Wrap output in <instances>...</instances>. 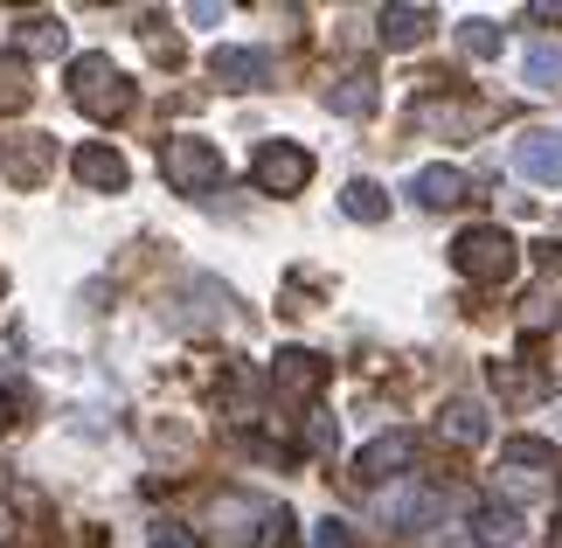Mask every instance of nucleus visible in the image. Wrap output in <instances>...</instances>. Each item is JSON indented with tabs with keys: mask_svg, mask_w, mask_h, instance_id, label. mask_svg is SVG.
<instances>
[{
	"mask_svg": "<svg viewBox=\"0 0 562 548\" xmlns=\"http://www.w3.org/2000/svg\"><path fill=\"white\" fill-rule=\"evenodd\" d=\"M514 167L542 188H562V139L555 133H521L514 139Z\"/></svg>",
	"mask_w": 562,
	"mask_h": 548,
	"instance_id": "10",
	"label": "nucleus"
},
{
	"mask_svg": "<svg viewBox=\"0 0 562 548\" xmlns=\"http://www.w3.org/2000/svg\"><path fill=\"white\" fill-rule=\"evenodd\" d=\"M327 112H340V119H361V112H375V70H348L327 91Z\"/></svg>",
	"mask_w": 562,
	"mask_h": 548,
	"instance_id": "14",
	"label": "nucleus"
},
{
	"mask_svg": "<svg viewBox=\"0 0 562 548\" xmlns=\"http://www.w3.org/2000/svg\"><path fill=\"white\" fill-rule=\"evenodd\" d=\"M306 445L313 451H334V424H327V416H313V424H306Z\"/></svg>",
	"mask_w": 562,
	"mask_h": 548,
	"instance_id": "26",
	"label": "nucleus"
},
{
	"mask_svg": "<svg viewBox=\"0 0 562 548\" xmlns=\"http://www.w3.org/2000/svg\"><path fill=\"white\" fill-rule=\"evenodd\" d=\"M555 77H562V49H535L528 56V83H542V91H549Z\"/></svg>",
	"mask_w": 562,
	"mask_h": 548,
	"instance_id": "24",
	"label": "nucleus"
},
{
	"mask_svg": "<svg viewBox=\"0 0 562 548\" xmlns=\"http://www.w3.org/2000/svg\"><path fill=\"white\" fill-rule=\"evenodd\" d=\"M160 174H167L175 194H209L223 181V153H215V139H202V133H175V139H160Z\"/></svg>",
	"mask_w": 562,
	"mask_h": 548,
	"instance_id": "3",
	"label": "nucleus"
},
{
	"mask_svg": "<svg viewBox=\"0 0 562 548\" xmlns=\"http://www.w3.org/2000/svg\"><path fill=\"white\" fill-rule=\"evenodd\" d=\"M8 507H14L21 521H29V528H49V521H56V507H49V493H42L35 479H8Z\"/></svg>",
	"mask_w": 562,
	"mask_h": 548,
	"instance_id": "17",
	"label": "nucleus"
},
{
	"mask_svg": "<svg viewBox=\"0 0 562 548\" xmlns=\"http://www.w3.org/2000/svg\"><path fill=\"white\" fill-rule=\"evenodd\" d=\"M49 174H56V139L49 133H8V139H0V181H8V188L35 194Z\"/></svg>",
	"mask_w": 562,
	"mask_h": 548,
	"instance_id": "5",
	"label": "nucleus"
},
{
	"mask_svg": "<svg viewBox=\"0 0 562 548\" xmlns=\"http://www.w3.org/2000/svg\"><path fill=\"white\" fill-rule=\"evenodd\" d=\"M209 77L223 83V91H265V83H271V56L265 49H215Z\"/></svg>",
	"mask_w": 562,
	"mask_h": 548,
	"instance_id": "9",
	"label": "nucleus"
},
{
	"mask_svg": "<svg viewBox=\"0 0 562 548\" xmlns=\"http://www.w3.org/2000/svg\"><path fill=\"white\" fill-rule=\"evenodd\" d=\"M451 265H459V278H472V284H507L514 265H521V250H514V236L501 223H480V230H465L459 244H451Z\"/></svg>",
	"mask_w": 562,
	"mask_h": 548,
	"instance_id": "2",
	"label": "nucleus"
},
{
	"mask_svg": "<svg viewBox=\"0 0 562 548\" xmlns=\"http://www.w3.org/2000/svg\"><path fill=\"white\" fill-rule=\"evenodd\" d=\"M430 29H438L430 8H382V42H389V49H417Z\"/></svg>",
	"mask_w": 562,
	"mask_h": 548,
	"instance_id": "13",
	"label": "nucleus"
},
{
	"mask_svg": "<svg viewBox=\"0 0 562 548\" xmlns=\"http://www.w3.org/2000/svg\"><path fill=\"white\" fill-rule=\"evenodd\" d=\"M340 209H348L355 223H382V215H389V194L375 181H348V188H340Z\"/></svg>",
	"mask_w": 562,
	"mask_h": 548,
	"instance_id": "20",
	"label": "nucleus"
},
{
	"mask_svg": "<svg viewBox=\"0 0 562 548\" xmlns=\"http://www.w3.org/2000/svg\"><path fill=\"white\" fill-rule=\"evenodd\" d=\"M14 424V396H8V389H0V430H8Z\"/></svg>",
	"mask_w": 562,
	"mask_h": 548,
	"instance_id": "28",
	"label": "nucleus"
},
{
	"mask_svg": "<svg viewBox=\"0 0 562 548\" xmlns=\"http://www.w3.org/2000/svg\"><path fill=\"white\" fill-rule=\"evenodd\" d=\"M409 194H417V202L424 209H451V202H465V194H472V181H465V174L459 167H417V174H409Z\"/></svg>",
	"mask_w": 562,
	"mask_h": 548,
	"instance_id": "11",
	"label": "nucleus"
},
{
	"mask_svg": "<svg viewBox=\"0 0 562 548\" xmlns=\"http://www.w3.org/2000/svg\"><path fill=\"white\" fill-rule=\"evenodd\" d=\"M327 355H313V347H278V361H271V389L278 396H292V403H313L319 389H327Z\"/></svg>",
	"mask_w": 562,
	"mask_h": 548,
	"instance_id": "6",
	"label": "nucleus"
},
{
	"mask_svg": "<svg viewBox=\"0 0 562 548\" xmlns=\"http://www.w3.org/2000/svg\"><path fill=\"white\" fill-rule=\"evenodd\" d=\"M459 49H465L472 63L501 56V29H493V21H465V29H459Z\"/></svg>",
	"mask_w": 562,
	"mask_h": 548,
	"instance_id": "22",
	"label": "nucleus"
},
{
	"mask_svg": "<svg viewBox=\"0 0 562 548\" xmlns=\"http://www.w3.org/2000/svg\"><path fill=\"white\" fill-rule=\"evenodd\" d=\"M313 548H348V521H319V541Z\"/></svg>",
	"mask_w": 562,
	"mask_h": 548,
	"instance_id": "25",
	"label": "nucleus"
},
{
	"mask_svg": "<svg viewBox=\"0 0 562 548\" xmlns=\"http://www.w3.org/2000/svg\"><path fill=\"white\" fill-rule=\"evenodd\" d=\"M507 472H549L555 466V445H549V437H507Z\"/></svg>",
	"mask_w": 562,
	"mask_h": 548,
	"instance_id": "18",
	"label": "nucleus"
},
{
	"mask_svg": "<svg viewBox=\"0 0 562 548\" xmlns=\"http://www.w3.org/2000/svg\"><path fill=\"white\" fill-rule=\"evenodd\" d=\"M250 181H257V194H306V181H313V153L299 146V139H265L250 153Z\"/></svg>",
	"mask_w": 562,
	"mask_h": 548,
	"instance_id": "4",
	"label": "nucleus"
},
{
	"mask_svg": "<svg viewBox=\"0 0 562 548\" xmlns=\"http://www.w3.org/2000/svg\"><path fill=\"white\" fill-rule=\"evenodd\" d=\"M70 104H77L83 119L112 125V119H125L139 104V91H133V77H125L112 56H77L70 63Z\"/></svg>",
	"mask_w": 562,
	"mask_h": 548,
	"instance_id": "1",
	"label": "nucleus"
},
{
	"mask_svg": "<svg viewBox=\"0 0 562 548\" xmlns=\"http://www.w3.org/2000/svg\"><path fill=\"white\" fill-rule=\"evenodd\" d=\"M486 382L501 389L507 403H535V396H542V389H549V382L535 376V368H521V361H493V368H486Z\"/></svg>",
	"mask_w": 562,
	"mask_h": 548,
	"instance_id": "15",
	"label": "nucleus"
},
{
	"mask_svg": "<svg viewBox=\"0 0 562 548\" xmlns=\"http://www.w3.org/2000/svg\"><path fill=\"white\" fill-rule=\"evenodd\" d=\"M409 466H417V437H409V430H382L375 445H361V458H355V479H369V487H382V479H403Z\"/></svg>",
	"mask_w": 562,
	"mask_h": 548,
	"instance_id": "7",
	"label": "nucleus"
},
{
	"mask_svg": "<svg viewBox=\"0 0 562 548\" xmlns=\"http://www.w3.org/2000/svg\"><path fill=\"white\" fill-rule=\"evenodd\" d=\"M250 548H299V521L278 507V514H265V528L250 535Z\"/></svg>",
	"mask_w": 562,
	"mask_h": 548,
	"instance_id": "23",
	"label": "nucleus"
},
{
	"mask_svg": "<svg viewBox=\"0 0 562 548\" xmlns=\"http://www.w3.org/2000/svg\"><path fill=\"white\" fill-rule=\"evenodd\" d=\"M63 49H70V29H63L56 14H29L14 29V56L21 63H29V56H63Z\"/></svg>",
	"mask_w": 562,
	"mask_h": 548,
	"instance_id": "12",
	"label": "nucleus"
},
{
	"mask_svg": "<svg viewBox=\"0 0 562 548\" xmlns=\"http://www.w3.org/2000/svg\"><path fill=\"white\" fill-rule=\"evenodd\" d=\"M438 430L451 437V445H486V410L480 403H445V416H438Z\"/></svg>",
	"mask_w": 562,
	"mask_h": 548,
	"instance_id": "16",
	"label": "nucleus"
},
{
	"mask_svg": "<svg viewBox=\"0 0 562 548\" xmlns=\"http://www.w3.org/2000/svg\"><path fill=\"white\" fill-rule=\"evenodd\" d=\"M480 548H521V521L507 507H486L480 514Z\"/></svg>",
	"mask_w": 562,
	"mask_h": 548,
	"instance_id": "21",
	"label": "nucleus"
},
{
	"mask_svg": "<svg viewBox=\"0 0 562 548\" xmlns=\"http://www.w3.org/2000/svg\"><path fill=\"white\" fill-rule=\"evenodd\" d=\"M535 265H542L549 278H562V244H535Z\"/></svg>",
	"mask_w": 562,
	"mask_h": 548,
	"instance_id": "27",
	"label": "nucleus"
},
{
	"mask_svg": "<svg viewBox=\"0 0 562 548\" xmlns=\"http://www.w3.org/2000/svg\"><path fill=\"white\" fill-rule=\"evenodd\" d=\"M35 83H29V63L21 56H0V112H29Z\"/></svg>",
	"mask_w": 562,
	"mask_h": 548,
	"instance_id": "19",
	"label": "nucleus"
},
{
	"mask_svg": "<svg viewBox=\"0 0 562 548\" xmlns=\"http://www.w3.org/2000/svg\"><path fill=\"white\" fill-rule=\"evenodd\" d=\"M555 548H562V521H555Z\"/></svg>",
	"mask_w": 562,
	"mask_h": 548,
	"instance_id": "29",
	"label": "nucleus"
},
{
	"mask_svg": "<svg viewBox=\"0 0 562 548\" xmlns=\"http://www.w3.org/2000/svg\"><path fill=\"white\" fill-rule=\"evenodd\" d=\"M70 174L91 194H125V181H133V167H125V153L119 146H104V139H91V146H77L70 153Z\"/></svg>",
	"mask_w": 562,
	"mask_h": 548,
	"instance_id": "8",
	"label": "nucleus"
}]
</instances>
